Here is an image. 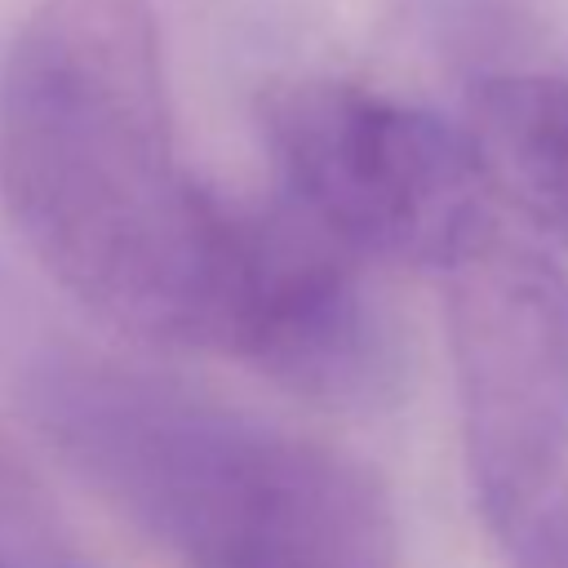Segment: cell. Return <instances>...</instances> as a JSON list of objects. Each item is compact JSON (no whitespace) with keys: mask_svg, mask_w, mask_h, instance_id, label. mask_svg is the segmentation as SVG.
I'll list each match as a JSON object with an SVG mask.
<instances>
[{"mask_svg":"<svg viewBox=\"0 0 568 568\" xmlns=\"http://www.w3.org/2000/svg\"><path fill=\"white\" fill-rule=\"evenodd\" d=\"M364 257L284 200L222 217L209 351L337 413H377L404 390V328Z\"/></svg>","mask_w":568,"mask_h":568,"instance_id":"cell-5","label":"cell"},{"mask_svg":"<svg viewBox=\"0 0 568 568\" xmlns=\"http://www.w3.org/2000/svg\"><path fill=\"white\" fill-rule=\"evenodd\" d=\"M439 275L470 493L506 532L568 466V271L493 213Z\"/></svg>","mask_w":568,"mask_h":568,"instance_id":"cell-4","label":"cell"},{"mask_svg":"<svg viewBox=\"0 0 568 568\" xmlns=\"http://www.w3.org/2000/svg\"><path fill=\"white\" fill-rule=\"evenodd\" d=\"M466 129L493 182L568 244V75L501 71L479 80Z\"/></svg>","mask_w":568,"mask_h":568,"instance_id":"cell-6","label":"cell"},{"mask_svg":"<svg viewBox=\"0 0 568 568\" xmlns=\"http://www.w3.org/2000/svg\"><path fill=\"white\" fill-rule=\"evenodd\" d=\"M257 124L275 200L368 266L439 271L497 213L470 129L395 93L297 75L262 93Z\"/></svg>","mask_w":568,"mask_h":568,"instance_id":"cell-3","label":"cell"},{"mask_svg":"<svg viewBox=\"0 0 568 568\" xmlns=\"http://www.w3.org/2000/svg\"><path fill=\"white\" fill-rule=\"evenodd\" d=\"M501 537L510 541L515 568H568V466Z\"/></svg>","mask_w":568,"mask_h":568,"instance_id":"cell-7","label":"cell"},{"mask_svg":"<svg viewBox=\"0 0 568 568\" xmlns=\"http://www.w3.org/2000/svg\"><path fill=\"white\" fill-rule=\"evenodd\" d=\"M44 444L178 568H399V515L355 453L155 368L31 359Z\"/></svg>","mask_w":568,"mask_h":568,"instance_id":"cell-2","label":"cell"},{"mask_svg":"<svg viewBox=\"0 0 568 568\" xmlns=\"http://www.w3.org/2000/svg\"><path fill=\"white\" fill-rule=\"evenodd\" d=\"M0 568H44V564H36V559H22L18 550H9V546H0Z\"/></svg>","mask_w":568,"mask_h":568,"instance_id":"cell-8","label":"cell"},{"mask_svg":"<svg viewBox=\"0 0 568 568\" xmlns=\"http://www.w3.org/2000/svg\"><path fill=\"white\" fill-rule=\"evenodd\" d=\"M0 209L98 320L204 346L226 200L182 164L155 0H36L0 58Z\"/></svg>","mask_w":568,"mask_h":568,"instance_id":"cell-1","label":"cell"}]
</instances>
